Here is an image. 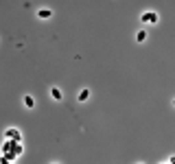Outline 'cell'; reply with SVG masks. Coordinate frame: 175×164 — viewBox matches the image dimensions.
<instances>
[{
	"mask_svg": "<svg viewBox=\"0 0 175 164\" xmlns=\"http://www.w3.org/2000/svg\"><path fill=\"white\" fill-rule=\"evenodd\" d=\"M140 22H142V24H158V13L147 11V13L140 15Z\"/></svg>",
	"mask_w": 175,
	"mask_h": 164,
	"instance_id": "obj_1",
	"label": "cell"
},
{
	"mask_svg": "<svg viewBox=\"0 0 175 164\" xmlns=\"http://www.w3.org/2000/svg\"><path fill=\"white\" fill-rule=\"evenodd\" d=\"M51 15H53L51 9H40V11H37V18H40V20H48Z\"/></svg>",
	"mask_w": 175,
	"mask_h": 164,
	"instance_id": "obj_2",
	"label": "cell"
},
{
	"mask_svg": "<svg viewBox=\"0 0 175 164\" xmlns=\"http://www.w3.org/2000/svg\"><path fill=\"white\" fill-rule=\"evenodd\" d=\"M51 96H53L55 101H61V99H64V94H61L59 88H51Z\"/></svg>",
	"mask_w": 175,
	"mask_h": 164,
	"instance_id": "obj_3",
	"label": "cell"
},
{
	"mask_svg": "<svg viewBox=\"0 0 175 164\" xmlns=\"http://www.w3.org/2000/svg\"><path fill=\"white\" fill-rule=\"evenodd\" d=\"M88 96H90V90H88V88H83V90L79 92V96H77V99L83 103V101H88Z\"/></svg>",
	"mask_w": 175,
	"mask_h": 164,
	"instance_id": "obj_4",
	"label": "cell"
},
{
	"mask_svg": "<svg viewBox=\"0 0 175 164\" xmlns=\"http://www.w3.org/2000/svg\"><path fill=\"white\" fill-rule=\"evenodd\" d=\"M7 138H13L15 142H20V131H15V129H9V131H7Z\"/></svg>",
	"mask_w": 175,
	"mask_h": 164,
	"instance_id": "obj_5",
	"label": "cell"
},
{
	"mask_svg": "<svg viewBox=\"0 0 175 164\" xmlns=\"http://www.w3.org/2000/svg\"><path fill=\"white\" fill-rule=\"evenodd\" d=\"M24 107H29V109L35 107V99L33 96H24Z\"/></svg>",
	"mask_w": 175,
	"mask_h": 164,
	"instance_id": "obj_6",
	"label": "cell"
},
{
	"mask_svg": "<svg viewBox=\"0 0 175 164\" xmlns=\"http://www.w3.org/2000/svg\"><path fill=\"white\" fill-rule=\"evenodd\" d=\"M144 39H147V31H144V29H140V31L136 33V42H144Z\"/></svg>",
	"mask_w": 175,
	"mask_h": 164,
	"instance_id": "obj_7",
	"label": "cell"
},
{
	"mask_svg": "<svg viewBox=\"0 0 175 164\" xmlns=\"http://www.w3.org/2000/svg\"><path fill=\"white\" fill-rule=\"evenodd\" d=\"M169 164H175V155H171V158H169Z\"/></svg>",
	"mask_w": 175,
	"mask_h": 164,
	"instance_id": "obj_8",
	"label": "cell"
},
{
	"mask_svg": "<svg viewBox=\"0 0 175 164\" xmlns=\"http://www.w3.org/2000/svg\"><path fill=\"white\" fill-rule=\"evenodd\" d=\"M53 164H59V162H53Z\"/></svg>",
	"mask_w": 175,
	"mask_h": 164,
	"instance_id": "obj_9",
	"label": "cell"
},
{
	"mask_svg": "<svg viewBox=\"0 0 175 164\" xmlns=\"http://www.w3.org/2000/svg\"><path fill=\"white\" fill-rule=\"evenodd\" d=\"M173 105H175V101H173Z\"/></svg>",
	"mask_w": 175,
	"mask_h": 164,
	"instance_id": "obj_10",
	"label": "cell"
},
{
	"mask_svg": "<svg viewBox=\"0 0 175 164\" xmlns=\"http://www.w3.org/2000/svg\"><path fill=\"white\" fill-rule=\"evenodd\" d=\"M166 164H169V162H166Z\"/></svg>",
	"mask_w": 175,
	"mask_h": 164,
	"instance_id": "obj_11",
	"label": "cell"
}]
</instances>
